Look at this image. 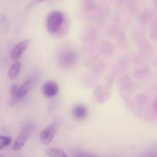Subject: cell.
Listing matches in <instances>:
<instances>
[{"label": "cell", "instance_id": "obj_13", "mask_svg": "<svg viewBox=\"0 0 157 157\" xmlns=\"http://www.w3.org/2000/svg\"><path fill=\"white\" fill-rule=\"evenodd\" d=\"M153 110L155 111V113H157V97L153 104Z\"/></svg>", "mask_w": 157, "mask_h": 157}, {"label": "cell", "instance_id": "obj_7", "mask_svg": "<svg viewBox=\"0 0 157 157\" xmlns=\"http://www.w3.org/2000/svg\"><path fill=\"white\" fill-rule=\"evenodd\" d=\"M59 90L58 84L54 81H47L42 87V93L47 98H54L56 96Z\"/></svg>", "mask_w": 157, "mask_h": 157}, {"label": "cell", "instance_id": "obj_3", "mask_svg": "<svg viewBox=\"0 0 157 157\" xmlns=\"http://www.w3.org/2000/svg\"><path fill=\"white\" fill-rule=\"evenodd\" d=\"M58 131V124L56 123H52L46 128H44L40 134V140L44 145H49L53 140Z\"/></svg>", "mask_w": 157, "mask_h": 157}, {"label": "cell", "instance_id": "obj_5", "mask_svg": "<svg viewBox=\"0 0 157 157\" xmlns=\"http://www.w3.org/2000/svg\"><path fill=\"white\" fill-rule=\"evenodd\" d=\"M77 60V55L71 50L64 51L59 57L60 65L64 67H70L73 65Z\"/></svg>", "mask_w": 157, "mask_h": 157}, {"label": "cell", "instance_id": "obj_2", "mask_svg": "<svg viewBox=\"0 0 157 157\" xmlns=\"http://www.w3.org/2000/svg\"><path fill=\"white\" fill-rule=\"evenodd\" d=\"M34 129V124L32 123H28L25 126L22 128L21 133L16 138L12 145V150L14 151H18L21 150L25 144L26 141L29 139V136L32 133Z\"/></svg>", "mask_w": 157, "mask_h": 157}, {"label": "cell", "instance_id": "obj_9", "mask_svg": "<svg viewBox=\"0 0 157 157\" xmlns=\"http://www.w3.org/2000/svg\"><path fill=\"white\" fill-rule=\"evenodd\" d=\"M21 68V64L20 61H15L10 67L9 70V77L11 80H15L19 74Z\"/></svg>", "mask_w": 157, "mask_h": 157}, {"label": "cell", "instance_id": "obj_10", "mask_svg": "<svg viewBox=\"0 0 157 157\" xmlns=\"http://www.w3.org/2000/svg\"><path fill=\"white\" fill-rule=\"evenodd\" d=\"M45 153L48 157H69L62 150L54 147L46 149Z\"/></svg>", "mask_w": 157, "mask_h": 157}, {"label": "cell", "instance_id": "obj_8", "mask_svg": "<svg viewBox=\"0 0 157 157\" xmlns=\"http://www.w3.org/2000/svg\"><path fill=\"white\" fill-rule=\"evenodd\" d=\"M72 114L74 117L78 120H84L87 115V107L82 104H78L72 110Z\"/></svg>", "mask_w": 157, "mask_h": 157}, {"label": "cell", "instance_id": "obj_1", "mask_svg": "<svg viewBox=\"0 0 157 157\" xmlns=\"http://www.w3.org/2000/svg\"><path fill=\"white\" fill-rule=\"evenodd\" d=\"M64 22V15L59 11H55L51 12L47 18L46 26L50 33L55 34L61 29Z\"/></svg>", "mask_w": 157, "mask_h": 157}, {"label": "cell", "instance_id": "obj_4", "mask_svg": "<svg viewBox=\"0 0 157 157\" xmlns=\"http://www.w3.org/2000/svg\"><path fill=\"white\" fill-rule=\"evenodd\" d=\"M35 82H36V80H35V78H31L26 80L20 87H18L16 94L15 95V98H24L25 95H27L31 91V90H32L34 88V87L35 86Z\"/></svg>", "mask_w": 157, "mask_h": 157}, {"label": "cell", "instance_id": "obj_12", "mask_svg": "<svg viewBox=\"0 0 157 157\" xmlns=\"http://www.w3.org/2000/svg\"><path fill=\"white\" fill-rule=\"evenodd\" d=\"M18 87L16 85V84H12V87H10V92H11V94L12 95V96L15 97V94H16V91L17 90H18Z\"/></svg>", "mask_w": 157, "mask_h": 157}, {"label": "cell", "instance_id": "obj_15", "mask_svg": "<svg viewBox=\"0 0 157 157\" xmlns=\"http://www.w3.org/2000/svg\"><path fill=\"white\" fill-rule=\"evenodd\" d=\"M90 157H97V156H90Z\"/></svg>", "mask_w": 157, "mask_h": 157}, {"label": "cell", "instance_id": "obj_11", "mask_svg": "<svg viewBox=\"0 0 157 157\" xmlns=\"http://www.w3.org/2000/svg\"><path fill=\"white\" fill-rule=\"evenodd\" d=\"M11 142H12V138L11 137L0 135V150H2L3 149L10 145Z\"/></svg>", "mask_w": 157, "mask_h": 157}, {"label": "cell", "instance_id": "obj_6", "mask_svg": "<svg viewBox=\"0 0 157 157\" xmlns=\"http://www.w3.org/2000/svg\"><path fill=\"white\" fill-rule=\"evenodd\" d=\"M29 44V40H24V41H21L18 44H17L15 47L12 49V52H11L10 58L12 61H17L20 57L22 55L25 51L28 48Z\"/></svg>", "mask_w": 157, "mask_h": 157}, {"label": "cell", "instance_id": "obj_14", "mask_svg": "<svg viewBox=\"0 0 157 157\" xmlns=\"http://www.w3.org/2000/svg\"><path fill=\"white\" fill-rule=\"evenodd\" d=\"M43 1H45V0H37V2H43Z\"/></svg>", "mask_w": 157, "mask_h": 157}]
</instances>
